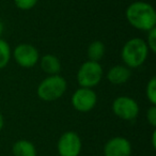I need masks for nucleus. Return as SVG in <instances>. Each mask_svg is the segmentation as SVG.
<instances>
[{
    "label": "nucleus",
    "mask_w": 156,
    "mask_h": 156,
    "mask_svg": "<svg viewBox=\"0 0 156 156\" xmlns=\"http://www.w3.org/2000/svg\"><path fill=\"white\" fill-rule=\"evenodd\" d=\"M67 88L65 78L58 75H49L40 83L37 89V96L44 102H54L62 98Z\"/></svg>",
    "instance_id": "obj_3"
},
{
    "label": "nucleus",
    "mask_w": 156,
    "mask_h": 156,
    "mask_svg": "<svg viewBox=\"0 0 156 156\" xmlns=\"http://www.w3.org/2000/svg\"><path fill=\"white\" fill-rule=\"evenodd\" d=\"M149 48L144 40L134 37L126 42L121 50V58L125 65L129 69L140 67L147 61Z\"/></svg>",
    "instance_id": "obj_2"
},
{
    "label": "nucleus",
    "mask_w": 156,
    "mask_h": 156,
    "mask_svg": "<svg viewBox=\"0 0 156 156\" xmlns=\"http://www.w3.org/2000/svg\"><path fill=\"white\" fill-rule=\"evenodd\" d=\"M152 147H153V149L156 147V132L155 130H154L153 134H152Z\"/></svg>",
    "instance_id": "obj_19"
},
{
    "label": "nucleus",
    "mask_w": 156,
    "mask_h": 156,
    "mask_svg": "<svg viewBox=\"0 0 156 156\" xmlns=\"http://www.w3.org/2000/svg\"><path fill=\"white\" fill-rule=\"evenodd\" d=\"M3 125H5V118H3L2 113L0 112V132H1V130H2Z\"/></svg>",
    "instance_id": "obj_20"
},
{
    "label": "nucleus",
    "mask_w": 156,
    "mask_h": 156,
    "mask_svg": "<svg viewBox=\"0 0 156 156\" xmlns=\"http://www.w3.org/2000/svg\"><path fill=\"white\" fill-rule=\"evenodd\" d=\"M12 57L11 47L3 39H0V69H5L9 64Z\"/></svg>",
    "instance_id": "obj_14"
},
{
    "label": "nucleus",
    "mask_w": 156,
    "mask_h": 156,
    "mask_svg": "<svg viewBox=\"0 0 156 156\" xmlns=\"http://www.w3.org/2000/svg\"><path fill=\"white\" fill-rule=\"evenodd\" d=\"M83 147L80 137L75 132H65L61 135L57 143V150L60 156H79Z\"/></svg>",
    "instance_id": "obj_7"
},
{
    "label": "nucleus",
    "mask_w": 156,
    "mask_h": 156,
    "mask_svg": "<svg viewBox=\"0 0 156 156\" xmlns=\"http://www.w3.org/2000/svg\"><path fill=\"white\" fill-rule=\"evenodd\" d=\"M72 105L79 112H89L95 107L98 96L93 89L80 87L72 95Z\"/></svg>",
    "instance_id": "obj_8"
},
{
    "label": "nucleus",
    "mask_w": 156,
    "mask_h": 156,
    "mask_svg": "<svg viewBox=\"0 0 156 156\" xmlns=\"http://www.w3.org/2000/svg\"><path fill=\"white\" fill-rule=\"evenodd\" d=\"M145 94L151 105H156V77L154 76L147 81Z\"/></svg>",
    "instance_id": "obj_15"
},
{
    "label": "nucleus",
    "mask_w": 156,
    "mask_h": 156,
    "mask_svg": "<svg viewBox=\"0 0 156 156\" xmlns=\"http://www.w3.org/2000/svg\"><path fill=\"white\" fill-rule=\"evenodd\" d=\"M132 71L126 65H115L107 72V80L112 85H123L129 80Z\"/></svg>",
    "instance_id": "obj_10"
},
{
    "label": "nucleus",
    "mask_w": 156,
    "mask_h": 156,
    "mask_svg": "<svg viewBox=\"0 0 156 156\" xmlns=\"http://www.w3.org/2000/svg\"><path fill=\"white\" fill-rule=\"evenodd\" d=\"M112 112L124 121H133L139 115V105L129 96H118L112 103Z\"/></svg>",
    "instance_id": "obj_5"
},
{
    "label": "nucleus",
    "mask_w": 156,
    "mask_h": 156,
    "mask_svg": "<svg viewBox=\"0 0 156 156\" xmlns=\"http://www.w3.org/2000/svg\"><path fill=\"white\" fill-rule=\"evenodd\" d=\"M105 44L102 41H93L89 45L87 50V56L90 61H94V62H98L101 61L105 56Z\"/></svg>",
    "instance_id": "obj_13"
},
{
    "label": "nucleus",
    "mask_w": 156,
    "mask_h": 156,
    "mask_svg": "<svg viewBox=\"0 0 156 156\" xmlns=\"http://www.w3.org/2000/svg\"><path fill=\"white\" fill-rule=\"evenodd\" d=\"M104 156H130L132 143L124 137H113L104 145Z\"/></svg>",
    "instance_id": "obj_9"
},
{
    "label": "nucleus",
    "mask_w": 156,
    "mask_h": 156,
    "mask_svg": "<svg viewBox=\"0 0 156 156\" xmlns=\"http://www.w3.org/2000/svg\"><path fill=\"white\" fill-rule=\"evenodd\" d=\"M147 123L152 126V127H156V106L152 105L147 112Z\"/></svg>",
    "instance_id": "obj_18"
},
{
    "label": "nucleus",
    "mask_w": 156,
    "mask_h": 156,
    "mask_svg": "<svg viewBox=\"0 0 156 156\" xmlns=\"http://www.w3.org/2000/svg\"><path fill=\"white\" fill-rule=\"evenodd\" d=\"M147 46L149 48V51L155 54L156 52V27L151 30L147 31Z\"/></svg>",
    "instance_id": "obj_16"
},
{
    "label": "nucleus",
    "mask_w": 156,
    "mask_h": 156,
    "mask_svg": "<svg viewBox=\"0 0 156 156\" xmlns=\"http://www.w3.org/2000/svg\"><path fill=\"white\" fill-rule=\"evenodd\" d=\"M128 24L135 29L147 32L156 27V12L150 3L145 1H135L125 11Z\"/></svg>",
    "instance_id": "obj_1"
},
{
    "label": "nucleus",
    "mask_w": 156,
    "mask_h": 156,
    "mask_svg": "<svg viewBox=\"0 0 156 156\" xmlns=\"http://www.w3.org/2000/svg\"><path fill=\"white\" fill-rule=\"evenodd\" d=\"M40 65L44 73L48 75H58L61 71V62L58 57L47 54L40 59Z\"/></svg>",
    "instance_id": "obj_11"
},
{
    "label": "nucleus",
    "mask_w": 156,
    "mask_h": 156,
    "mask_svg": "<svg viewBox=\"0 0 156 156\" xmlns=\"http://www.w3.org/2000/svg\"><path fill=\"white\" fill-rule=\"evenodd\" d=\"M103 74H104V71L100 62L88 60L83 62L78 69L77 83L83 88L93 89L101 83Z\"/></svg>",
    "instance_id": "obj_4"
},
{
    "label": "nucleus",
    "mask_w": 156,
    "mask_h": 156,
    "mask_svg": "<svg viewBox=\"0 0 156 156\" xmlns=\"http://www.w3.org/2000/svg\"><path fill=\"white\" fill-rule=\"evenodd\" d=\"M12 56L15 62L25 69L33 67L40 60V54L37 47H34L32 44L27 43H22L16 46L12 52Z\"/></svg>",
    "instance_id": "obj_6"
},
{
    "label": "nucleus",
    "mask_w": 156,
    "mask_h": 156,
    "mask_svg": "<svg viewBox=\"0 0 156 156\" xmlns=\"http://www.w3.org/2000/svg\"><path fill=\"white\" fill-rule=\"evenodd\" d=\"M3 30H5V28H3V24H2V22L0 20V39H1V37H2Z\"/></svg>",
    "instance_id": "obj_21"
},
{
    "label": "nucleus",
    "mask_w": 156,
    "mask_h": 156,
    "mask_svg": "<svg viewBox=\"0 0 156 156\" xmlns=\"http://www.w3.org/2000/svg\"><path fill=\"white\" fill-rule=\"evenodd\" d=\"M37 1L39 0H14V3L17 9L23 10V11H28L37 5Z\"/></svg>",
    "instance_id": "obj_17"
},
{
    "label": "nucleus",
    "mask_w": 156,
    "mask_h": 156,
    "mask_svg": "<svg viewBox=\"0 0 156 156\" xmlns=\"http://www.w3.org/2000/svg\"><path fill=\"white\" fill-rule=\"evenodd\" d=\"M12 153L14 156H37V149L32 142L20 139L13 144Z\"/></svg>",
    "instance_id": "obj_12"
}]
</instances>
